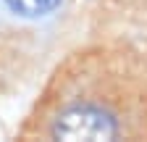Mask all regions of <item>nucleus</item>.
<instances>
[{"mask_svg":"<svg viewBox=\"0 0 147 142\" xmlns=\"http://www.w3.org/2000/svg\"><path fill=\"white\" fill-rule=\"evenodd\" d=\"M118 134V126L110 113L92 108V105H76L66 113L58 116V121L53 124V137L55 139H89V142H100V139H113Z\"/></svg>","mask_w":147,"mask_h":142,"instance_id":"f257e3e1","label":"nucleus"},{"mask_svg":"<svg viewBox=\"0 0 147 142\" xmlns=\"http://www.w3.org/2000/svg\"><path fill=\"white\" fill-rule=\"evenodd\" d=\"M3 3L24 19H42L61 5V0H3Z\"/></svg>","mask_w":147,"mask_h":142,"instance_id":"f03ea898","label":"nucleus"}]
</instances>
